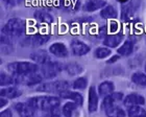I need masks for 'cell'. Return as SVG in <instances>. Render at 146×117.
<instances>
[{"label":"cell","mask_w":146,"mask_h":117,"mask_svg":"<svg viewBox=\"0 0 146 117\" xmlns=\"http://www.w3.org/2000/svg\"><path fill=\"white\" fill-rule=\"evenodd\" d=\"M61 97L54 95H38L33 96L27 99V102L31 104L36 111L48 112V113H54L55 110H58L61 106Z\"/></svg>","instance_id":"obj_1"},{"label":"cell","mask_w":146,"mask_h":117,"mask_svg":"<svg viewBox=\"0 0 146 117\" xmlns=\"http://www.w3.org/2000/svg\"><path fill=\"white\" fill-rule=\"evenodd\" d=\"M7 71L13 75H26L39 72V65L31 61H16L6 65Z\"/></svg>","instance_id":"obj_2"},{"label":"cell","mask_w":146,"mask_h":117,"mask_svg":"<svg viewBox=\"0 0 146 117\" xmlns=\"http://www.w3.org/2000/svg\"><path fill=\"white\" fill-rule=\"evenodd\" d=\"M26 31V22L21 18H12L6 22L1 28V34L13 38L24 36Z\"/></svg>","instance_id":"obj_3"},{"label":"cell","mask_w":146,"mask_h":117,"mask_svg":"<svg viewBox=\"0 0 146 117\" xmlns=\"http://www.w3.org/2000/svg\"><path fill=\"white\" fill-rule=\"evenodd\" d=\"M70 83L65 80H49L45 83H41L38 85L36 88V92H43V93H51V94H60L61 92L65 90L69 89Z\"/></svg>","instance_id":"obj_4"},{"label":"cell","mask_w":146,"mask_h":117,"mask_svg":"<svg viewBox=\"0 0 146 117\" xmlns=\"http://www.w3.org/2000/svg\"><path fill=\"white\" fill-rule=\"evenodd\" d=\"M50 40V36L45 34H35V35H28L25 36L21 41L20 45L23 47H33L36 48L46 44Z\"/></svg>","instance_id":"obj_5"},{"label":"cell","mask_w":146,"mask_h":117,"mask_svg":"<svg viewBox=\"0 0 146 117\" xmlns=\"http://www.w3.org/2000/svg\"><path fill=\"white\" fill-rule=\"evenodd\" d=\"M65 70V65L56 61H51L48 64L42 65L40 68V73L42 74L44 78H53L56 75Z\"/></svg>","instance_id":"obj_6"},{"label":"cell","mask_w":146,"mask_h":117,"mask_svg":"<svg viewBox=\"0 0 146 117\" xmlns=\"http://www.w3.org/2000/svg\"><path fill=\"white\" fill-rule=\"evenodd\" d=\"M15 76L16 85H23V86L31 87L35 85H40L45 80L40 72L26 74V75H14Z\"/></svg>","instance_id":"obj_7"},{"label":"cell","mask_w":146,"mask_h":117,"mask_svg":"<svg viewBox=\"0 0 146 117\" xmlns=\"http://www.w3.org/2000/svg\"><path fill=\"white\" fill-rule=\"evenodd\" d=\"M15 111L19 117H35L36 116V110L26 100V102H16L14 106Z\"/></svg>","instance_id":"obj_8"},{"label":"cell","mask_w":146,"mask_h":117,"mask_svg":"<svg viewBox=\"0 0 146 117\" xmlns=\"http://www.w3.org/2000/svg\"><path fill=\"white\" fill-rule=\"evenodd\" d=\"M99 107V94L95 86H90L88 90V111L90 114L97 112Z\"/></svg>","instance_id":"obj_9"},{"label":"cell","mask_w":146,"mask_h":117,"mask_svg":"<svg viewBox=\"0 0 146 117\" xmlns=\"http://www.w3.org/2000/svg\"><path fill=\"white\" fill-rule=\"evenodd\" d=\"M50 55L51 53H49V51H46V50H43V49H38L36 51H33L29 55V58H31V60L34 63L42 66V65L48 64L51 61H53Z\"/></svg>","instance_id":"obj_10"},{"label":"cell","mask_w":146,"mask_h":117,"mask_svg":"<svg viewBox=\"0 0 146 117\" xmlns=\"http://www.w3.org/2000/svg\"><path fill=\"white\" fill-rule=\"evenodd\" d=\"M70 48H71V51L74 56L76 57H82V56H86L87 53H90V46H89L88 44L85 43L84 41H80L78 39H74L70 42Z\"/></svg>","instance_id":"obj_11"},{"label":"cell","mask_w":146,"mask_h":117,"mask_svg":"<svg viewBox=\"0 0 146 117\" xmlns=\"http://www.w3.org/2000/svg\"><path fill=\"white\" fill-rule=\"evenodd\" d=\"M124 98V94L122 92H118V91H114L113 93H111L110 95L104 97L102 102H101L100 108L101 110H106V109L112 107V106L117 105L118 102H122Z\"/></svg>","instance_id":"obj_12"},{"label":"cell","mask_w":146,"mask_h":117,"mask_svg":"<svg viewBox=\"0 0 146 117\" xmlns=\"http://www.w3.org/2000/svg\"><path fill=\"white\" fill-rule=\"evenodd\" d=\"M48 51L51 53V56L60 58H67L69 55V50H68L67 46L62 42H55V43L51 44L48 48Z\"/></svg>","instance_id":"obj_13"},{"label":"cell","mask_w":146,"mask_h":117,"mask_svg":"<svg viewBox=\"0 0 146 117\" xmlns=\"http://www.w3.org/2000/svg\"><path fill=\"white\" fill-rule=\"evenodd\" d=\"M124 41V36L122 34H111L107 35L104 39V46H107L111 49L113 48H117L123 43Z\"/></svg>","instance_id":"obj_14"},{"label":"cell","mask_w":146,"mask_h":117,"mask_svg":"<svg viewBox=\"0 0 146 117\" xmlns=\"http://www.w3.org/2000/svg\"><path fill=\"white\" fill-rule=\"evenodd\" d=\"M58 96L63 99H68V100L76 102L79 107H82L84 105V102H85L84 96H82V93H79V91H71V90L67 89L60 93Z\"/></svg>","instance_id":"obj_15"},{"label":"cell","mask_w":146,"mask_h":117,"mask_svg":"<svg viewBox=\"0 0 146 117\" xmlns=\"http://www.w3.org/2000/svg\"><path fill=\"white\" fill-rule=\"evenodd\" d=\"M122 102H123V105L127 108V107H131V106H144L146 102V99L141 94L131 93V94L124 96Z\"/></svg>","instance_id":"obj_16"},{"label":"cell","mask_w":146,"mask_h":117,"mask_svg":"<svg viewBox=\"0 0 146 117\" xmlns=\"http://www.w3.org/2000/svg\"><path fill=\"white\" fill-rule=\"evenodd\" d=\"M106 5H108L107 0H87L82 4V11L93 13L99 11V9H102Z\"/></svg>","instance_id":"obj_17"},{"label":"cell","mask_w":146,"mask_h":117,"mask_svg":"<svg viewBox=\"0 0 146 117\" xmlns=\"http://www.w3.org/2000/svg\"><path fill=\"white\" fill-rule=\"evenodd\" d=\"M0 95L2 96V97H5V98H7V99H16L22 95V90L18 89V88L15 86L1 87Z\"/></svg>","instance_id":"obj_18"},{"label":"cell","mask_w":146,"mask_h":117,"mask_svg":"<svg viewBox=\"0 0 146 117\" xmlns=\"http://www.w3.org/2000/svg\"><path fill=\"white\" fill-rule=\"evenodd\" d=\"M98 94L100 97H106V96L110 95L111 93H113L115 91V84L111 82V80H104V82H101L99 85H98L97 88Z\"/></svg>","instance_id":"obj_19"},{"label":"cell","mask_w":146,"mask_h":117,"mask_svg":"<svg viewBox=\"0 0 146 117\" xmlns=\"http://www.w3.org/2000/svg\"><path fill=\"white\" fill-rule=\"evenodd\" d=\"M34 17L36 21H39L40 23H44V24H51V23L54 22V19H53L51 14L44 11V9H36V11H35Z\"/></svg>","instance_id":"obj_20"},{"label":"cell","mask_w":146,"mask_h":117,"mask_svg":"<svg viewBox=\"0 0 146 117\" xmlns=\"http://www.w3.org/2000/svg\"><path fill=\"white\" fill-rule=\"evenodd\" d=\"M134 42L129 39L127 40H124L123 43L120 45V46L117 48V53H118L120 57H128L131 56L133 51H134Z\"/></svg>","instance_id":"obj_21"},{"label":"cell","mask_w":146,"mask_h":117,"mask_svg":"<svg viewBox=\"0 0 146 117\" xmlns=\"http://www.w3.org/2000/svg\"><path fill=\"white\" fill-rule=\"evenodd\" d=\"M100 17L102 19H112V20H115V19L118 18V9H116V6L112 5V4H108L106 5L102 9H100Z\"/></svg>","instance_id":"obj_22"},{"label":"cell","mask_w":146,"mask_h":117,"mask_svg":"<svg viewBox=\"0 0 146 117\" xmlns=\"http://www.w3.org/2000/svg\"><path fill=\"white\" fill-rule=\"evenodd\" d=\"M56 5L64 11H76L79 7L78 0H55Z\"/></svg>","instance_id":"obj_23"},{"label":"cell","mask_w":146,"mask_h":117,"mask_svg":"<svg viewBox=\"0 0 146 117\" xmlns=\"http://www.w3.org/2000/svg\"><path fill=\"white\" fill-rule=\"evenodd\" d=\"M65 71L70 76H77L84 72V67H82V65L78 64L76 62H70L65 65Z\"/></svg>","instance_id":"obj_24"},{"label":"cell","mask_w":146,"mask_h":117,"mask_svg":"<svg viewBox=\"0 0 146 117\" xmlns=\"http://www.w3.org/2000/svg\"><path fill=\"white\" fill-rule=\"evenodd\" d=\"M135 11H136V3L134 2V0H129L127 2L123 3L122 6V18L124 20H128L131 16L134 15Z\"/></svg>","instance_id":"obj_25"},{"label":"cell","mask_w":146,"mask_h":117,"mask_svg":"<svg viewBox=\"0 0 146 117\" xmlns=\"http://www.w3.org/2000/svg\"><path fill=\"white\" fill-rule=\"evenodd\" d=\"M79 106L74 102H65L62 107V115L64 117H73V114L76 112Z\"/></svg>","instance_id":"obj_26"},{"label":"cell","mask_w":146,"mask_h":117,"mask_svg":"<svg viewBox=\"0 0 146 117\" xmlns=\"http://www.w3.org/2000/svg\"><path fill=\"white\" fill-rule=\"evenodd\" d=\"M106 116L107 117H126V111L123 110L121 107H119L118 105L112 106L110 108L104 110Z\"/></svg>","instance_id":"obj_27"},{"label":"cell","mask_w":146,"mask_h":117,"mask_svg":"<svg viewBox=\"0 0 146 117\" xmlns=\"http://www.w3.org/2000/svg\"><path fill=\"white\" fill-rule=\"evenodd\" d=\"M128 117H146V110L142 106H131L126 108Z\"/></svg>","instance_id":"obj_28"},{"label":"cell","mask_w":146,"mask_h":117,"mask_svg":"<svg viewBox=\"0 0 146 117\" xmlns=\"http://www.w3.org/2000/svg\"><path fill=\"white\" fill-rule=\"evenodd\" d=\"M16 85L15 82V76L11 73H6L1 71L0 73V86L1 87H9Z\"/></svg>","instance_id":"obj_29"},{"label":"cell","mask_w":146,"mask_h":117,"mask_svg":"<svg viewBox=\"0 0 146 117\" xmlns=\"http://www.w3.org/2000/svg\"><path fill=\"white\" fill-rule=\"evenodd\" d=\"M131 80L135 85L146 88V73H143L141 71H137V72L133 73Z\"/></svg>","instance_id":"obj_30"},{"label":"cell","mask_w":146,"mask_h":117,"mask_svg":"<svg viewBox=\"0 0 146 117\" xmlns=\"http://www.w3.org/2000/svg\"><path fill=\"white\" fill-rule=\"evenodd\" d=\"M112 55V49L107 46H100L97 47L94 51V57L99 60H104V58H109Z\"/></svg>","instance_id":"obj_31"},{"label":"cell","mask_w":146,"mask_h":117,"mask_svg":"<svg viewBox=\"0 0 146 117\" xmlns=\"http://www.w3.org/2000/svg\"><path fill=\"white\" fill-rule=\"evenodd\" d=\"M88 83H89V80L87 77H84V76L77 77V78L72 83V88L74 90H76V91H82V90L87 89Z\"/></svg>","instance_id":"obj_32"},{"label":"cell","mask_w":146,"mask_h":117,"mask_svg":"<svg viewBox=\"0 0 146 117\" xmlns=\"http://www.w3.org/2000/svg\"><path fill=\"white\" fill-rule=\"evenodd\" d=\"M1 1L6 7H16V6L22 5L25 0H1Z\"/></svg>","instance_id":"obj_33"},{"label":"cell","mask_w":146,"mask_h":117,"mask_svg":"<svg viewBox=\"0 0 146 117\" xmlns=\"http://www.w3.org/2000/svg\"><path fill=\"white\" fill-rule=\"evenodd\" d=\"M14 45L13 43H1V53L4 55H9V53H14Z\"/></svg>","instance_id":"obj_34"},{"label":"cell","mask_w":146,"mask_h":117,"mask_svg":"<svg viewBox=\"0 0 146 117\" xmlns=\"http://www.w3.org/2000/svg\"><path fill=\"white\" fill-rule=\"evenodd\" d=\"M118 25L119 24L115 21V20H113V21L111 22V23H110V31H112L113 34H115L116 31H117L119 29V26H118Z\"/></svg>","instance_id":"obj_35"},{"label":"cell","mask_w":146,"mask_h":117,"mask_svg":"<svg viewBox=\"0 0 146 117\" xmlns=\"http://www.w3.org/2000/svg\"><path fill=\"white\" fill-rule=\"evenodd\" d=\"M0 117H13L12 109H4L0 113Z\"/></svg>","instance_id":"obj_36"},{"label":"cell","mask_w":146,"mask_h":117,"mask_svg":"<svg viewBox=\"0 0 146 117\" xmlns=\"http://www.w3.org/2000/svg\"><path fill=\"white\" fill-rule=\"evenodd\" d=\"M119 58H120V56H119L118 53H117V55H115V56L111 57V58H110V60H108L107 64H113V63H116V62L118 61Z\"/></svg>","instance_id":"obj_37"},{"label":"cell","mask_w":146,"mask_h":117,"mask_svg":"<svg viewBox=\"0 0 146 117\" xmlns=\"http://www.w3.org/2000/svg\"><path fill=\"white\" fill-rule=\"evenodd\" d=\"M7 104H9V99L1 96V98H0V108L3 109V107L7 106Z\"/></svg>","instance_id":"obj_38"},{"label":"cell","mask_w":146,"mask_h":117,"mask_svg":"<svg viewBox=\"0 0 146 117\" xmlns=\"http://www.w3.org/2000/svg\"><path fill=\"white\" fill-rule=\"evenodd\" d=\"M42 117H64V116L58 114V113H49V114L45 115V116H42Z\"/></svg>","instance_id":"obj_39"},{"label":"cell","mask_w":146,"mask_h":117,"mask_svg":"<svg viewBox=\"0 0 146 117\" xmlns=\"http://www.w3.org/2000/svg\"><path fill=\"white\" fill-rule=\"evenodd\" d=\"M117 1H119L120 3H125L127 2V1H129V0H117Z\"/></svg>","instance_id":"obj_40"},{"label":"cell","mask_w":146,"mask_h":117,"mask_svg":"<svg viewBox=\"0 0 146 117\" xmlns=\"http://www.w3.org/2000/svg\"><path fill=\"white\" fill-rule=\"evenodd\" d=\"M145 73H146V65H145Z\"/></svg>","instance_id":"obj_41"}]
</instances>
